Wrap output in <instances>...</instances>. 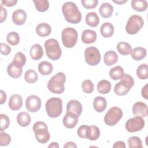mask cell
Listing matches in <instances>:
<instances>
[{"mask_svg":"<svg viewBox=\"0 0 148 148\" xmlns=\"http://www.w3.org/2000/svg\"><path fill=\"white\" fill-rule=\"evenodd\" d=\"M118 61V55L113 50L106 51L103 56V61L105 65L112 66L115 64Z\"/></svg>","mask_w":148,"mask_h":148,"instance_id":"ffe728a7","label":"cell"},{"mask_svg":"<svg viewBox=\"0 0 148 148\" xmlns=\"http://www.w3.org/2000/svg\"><path fill=\"white\" fill-rule=\"evenodd\" d=\"M7 42L12 46H16L20 42V35L14 31L9 32L6 36Z\"/></svg>","mask_w":148,"mask_h":148,"instance_id":"74e56055","label":"cell"},{"mask_svg":"<svg viewBox=\"0 0 148 148\" xmlns=\"http://www.w3.org/2000/svg\"><path fill=\"white\" fill-rule=\"evenodd\" d=\"M100 32L104 38H110L114 34V27L112 24L106 22L102 24L100 27Z\"/></svg>","mask_w":148,"mask_h":148,"instance_id":"cb8c5ba5","label":"cell"},{"mask_svg":"<svg viewBox=\"0 0 148 148\" xmlns=\"http://www.w3.org/2000/svg\"><path fill=\"white\" fill-rule=\"evenodd\" d=\"M91 132L88 138V139L90 140H96L100 136L99 128L95 125H91Z\"/></svg>","mask_w":148,"mask_h":148,"instance_id":"7bdbcfd3","label":"cell"},{"mask_svg":"<svg viewBox=\"0 0 148 148\" xmlns=\"http://www.w3.org/2000/svg\"><path fill=\"white\" fill-rule=\"evenodd\" d=\"M107 106V102L105 98L98 96L95 97L93 102V107L95 111L101 113L105 110Z\"/></svg>","mask_w":148,"mask_h":148,"instance_id":"d6986e66","label":"cell"},{"mask_svg":"<svg viewBox=\"0 0 148 148\" xmlns=\"http://www.w3.org/2000/svg\"><path fill=\"white\" fill-rule=\"evenodd\" d=\"M0 47H1L0 52H1V54L2 55L8 56L11 52V47L6 43H1Z\"/></svg>","mask_w":148,"mask_h":148,"instance_id":"bcb514c9","label":"cell"},{"mask_svg":"<svg viewBox=\"0 0 148 148\" xmlns=\"http://www.w3.org/2000/svg\"><path fill=\"white\" fill-rule=\"evenodd\" d=\"M81 3L82 5L87 9H91L95 8L98 3V0H82Z\"/></svg>","mask_w":148,"mask_h":148,"instance_id":"f6af8a7d","label":"cell"},{"mask_svg":"<svg viewBox=\"0 0 148 148\" xmlns=\"http://www.w3.org/2000/svg\"><path fill=\"white\" fill-rule=\"evenodd\" d=\"M32 130L38 142L43 144L49 140L50 135L48 131L47 125L45 122L41 121H36L33 125Z\"/></svg>","mask_w":148,"mask_h":148,"instance_id":"5b68a950","label":"cell"},{"mask_svg":"<svg viewBox=\"0 0 148 148\" xmlns=\"http://www.w3.org/2000/svg\"><path fill=\"white\" fill-rule=\"evenodd\" d=\"M147 54L146 49L142 47H135L132 50L131 54L132 58L136 61H140L145 58Z\"/></svg>","mask_w":148,"mask_h":148,"instance_id":"484cf974","label":"cell"},{"mask_svg":"<svg viewBox=\"0 0 148 148\" xmlns=\"http://www.w3.org/2000/svg\"><path fill=\"white\" fill-rule=\"evenodd\" d=\"M62 12L65 20L69 23L77 24L82 20L81 12L73 2H65L62 6Z\"/></svg>","mask_w":148,"mask_h":148,"instance_id":"6da1fadb","label":"cell"},{"mask_svg":"<svg viewBox=\"0 0 148 148\" xmlns=\"http://www.w3.org/2000/svg\"><path fill=\"white\" fill-rule=\"evenodd\" d=\"M113 12V7L109 3H103L99 9V12L101 16L105 18L111 17Z\"/></svg>","mask_w":148,"mask_h":148,"instance_id":"7402d4cb","label":"cell"},{"mask_svg":"<svg viewBox=\"0 0 148 148\" xmlns=\"http://www.w3.org/2000/svg\"><path fill=\"white\" fill-rule=\"evenodd\" d=\"M26 57L21 52H17L12 62L17 66L19 68H23L26 63Z\"/></svg>","mask_w":148,"mask_h":148,"instance_id":"836d02e7","label":"cell"},{"mask_svg":"<svg viewBox=\"0 0 148 148\" xmlns=\"http://www.w3.org/2000/svg\"><path fill=\"white\" fill-rule=\"evenodd\" d=\"M31 118L30 115L25 112L19 113L17 116V122L21 127H27L31 123Z\"/></svg>","mask_w":148,"mask_h":148,"instance_id":"d4e9b609","label":"cell"},{"mask_svg":"<svg viewBox=\"0 0 148 148\" xmlns=\"http://www.w3.org/2000/svg\"><path fill=\"white\" fill-rule=\"evenodd\" d=\"M124 74V69L120 66H116L113 67L109 71V76L112 79L114 80L120 79Z\"/></svg>","mask_w":148,"mask_h":148,"instance_id":"4dcf8cb0","label":"cell"},{"mask_svg":"<svg viewBox=\"0 0 148 148\" xmlns=\"http://www.w3.org/2000/svg\"><path fill=\"white\" fill-rule=\"evenodd\" d=\"M26 109L28 112H38L41 107V100L39 97L32 95L28 97L25 101Z\"/></svg>","mask_w":148,"mask_h":148,"instance_id":"7c38bea8","label":"cell"},{"mask_svg":"<svg viewBox=\"0 0 148 148\" xmlns=\"http://www.w3.org/2000/svg\"><path fill=\"white\" fill-rule=\"evenodd\" d=\"M122 110L116 106L112 107L109 109L104 116V122L109 126H114L122 118Z\"/></svg>","mask_w":148,"mask_h":148,"instance_id":"9c48e42d","label":"cell"},{"mask_svg":"<svg viewBox=\"0 0 148 148\" xmlns=\"http://www.w3.org/2000/svg\"><path fill=\"white\" fill-rule=\"evenodd\" d=\"M145 120L142 117L135 116L128 119L125 123V129L130 132H135L140 131L145 127Z\"/></svg>","mask_w":148,"mask_h":148,"instance_id":"8fae6325","label":"cell"},{"mask_svg":"<svg viewBox=\"0 0 148 148\" xmlns=\"http://www.w3.org/2000/svg\"><path fill=\"white\" fill-rule=\"evenodd\" d=\"M132 113L135 116L146 117L147 114V106L141 101L135 103L132 106Z\"/></svg>","mask_w":148,"mask_h":148,"instance_id":"4fadbf2b","label":"cell"},{"mask_svg":"<svg viewBox=\"0 0 148 148\" xmlns=\"http://www.w3.org/2000/svg\"><path fill=\"white\" fill-rule=\"evenodd\" d=\"M51 32V28L49 24L46 23L39 24L36 27V34L42 37L49 36Z\"/></svg>","mask_w":148,"mask_h":148,"instance_id":"44dd1931","label":"cell"},{"mask_svg":"<svg viewBox=\"0 0 148 148\" xmlns=\"http://www.w3.org/2000/svg\"><path fill=\"white\" fill-rule=\"evenodd\" d=\"M91 132L90 126L87 125H82L80 126L77 131V135L81 138L88 139Z\"/></svg>","mask_w":148,"mask_h":148,"instance_id":"f35d334b","label":"cell"},{"mask_svg":"<svg viewBox=\"0 0 148 148\" xmlns=\"http://www.w3.org/2000/svg\"><path fill=\"white\" fill-rule=\"evenodd\" d=\"M84 58L87 64L91 66L98 65L101 61V54L95 47H89L84 51Z\"/></svg>","mask_w":148,"mask_h":148,"instance_id":"30bf717a","label":"cell"},{"mask_svg":"<svg viewBox=\"0 0 148 148\" xmlns=\"http://www.w3.org/2000/svg\"><path fill=\"white\" fill-rule=\"evenodd\" d=\"M113 2H114V3H117V4H118V5H122V4L124 3H126V2H127V1H124V0H121V1H119V0L114 1V0H113Z\"/></svg>","mask_w":148,"mask_h":148,"instance_id":"11a10c76","label":"cell"},{"mask_svg":"<svg viewBox=\"0 0 148 148\" xmlns=\"http://www.w3.org/2000/svg\"><path fill=\"white\" fill-rule=\"evenodd\" d=\"M36 9L40 12H44L49 8V2L47 0H34Z\"/></svg>","mask_w":148,"mask_h":148,"instance_id":"d590c367","label":"cell"},{"mask_svg":"<svg viewBox=\"0 0 148 148\" xmlns=\"http://www.w3.org/2000/svg\"><path fill=\"white\" fill-rule=\"evenodd\" d=\"M86 23L90 27H95L99 24V17L95 12H89L86 16Z\"/></svg>","mask_w":148,"mask_h":148,"instance_id":"83f0119b","label":"cell"},{"mask_svg":"<svg viewBox=\"0 0 148 148\" xmlns=\"http://www.w3.org/2000/svg\"><path fill=\"white\" fill-rule=\"evenodd\" d=\"M63 45L67 48H72L75 46L78 39L77 31L71 27L64 29L61 33Z\"/></svg>","mask_w":148,"mask_h":148,"instance_id":"52a82bcc","label":"cell"},{"mask_svg":"<svg viewBox=\"0 0 148 148\" xmlns=\"http://www.w3.org/2000/svg\"><path fill=\"white\" fill-rule=\"evenodd\" d=\"M38 75L33 69L27 70L24 75V79L28 83H34L38 80Z\"/></svg>","mask_w":148,"mask_h":148,"instance_id":"8d00e7d4","label":"cell"},{"mask_svg":"<svg viewBox=\"0 0 148 148\" xmlns=\"http://www.w3.org/2000/svg\"><path fill=\"white\" fill-rule=\"evenodd\" d=\"M44 46L46 55L50 60H57L61 57L62 51L57 40L55 39H47L45 42Z\"/></svg>","mask_w":148,"mask_h":148,"instance_id":"8992f818","label":"cell"},{"mask_svg":"<svg viewBox=\"0 0 148 148\" xmlns=\"http://www.w3.org/2000/svg\"><path fill=\"white\" fill-rule=\"evenodd\" d=\"M141 94L142 95V97L146 99H148V94H147V84H146L144 87H143L142 89V91H141Z\"/></svg>","mask_w":148,"mask_h":148,"instance_id":"f907efd6","label":"cell"},{"mask_svg":"<svg viewBox=\"0 0 148 148\" xmlns=\"http://www.w3.org/2000/svg\"><path fill=\"white\" fill-rule=\"evenodd\" d=\"M66 77L63 72H58L48 82L47 88L54 94H60L65 90Z\"/></svg>","mask_w":148,"mask_h":148,"instance_id":"7a4b0ae2","label":"cell"},{"mask_svg":"<svg viewBox=\"0 0 148 148\" xmlns=\"http://www.w3.org/2000/svg\"><path fill=\"white\" fill-rule=\"evenodd\" d=\"M47 115L51 118L58 117L62 112V101L60 98H49L45 104Z\"/></svg>","mask_w":148,"mask_h":148,"instance_id":"3957f363","label":"cell"},{"mask_svg":"<svg viewBox=\"0 0 148 148\" xmlns=\"http://www.w3.org/2000/svg\"><path fill=\"white\" fill-rule=\"evenodd\" d=\"M64 147H77L76 145L73 142H68L67 143H66V144L64 146Z\"/></svg>","mask_w":148,"mask_h":148,"instance_id":"f5cc1de1","label":"cell"},{"mask_svg":"<svg viewBox=\"0 0 148 148\" xmlns=\"http://www.w3.org/2000/svg\"><path fill=\"white\" fill-rule=\"evenodd\" d=\"M63 124L68 128H74L78 123V116L71 112H66L63 117Z\"/></svg>","mask_w":148,"mask_h":148,"instance_id":"5bb4252c","label":"cell"},{"mask_svg":"<svg viewBox=\"0 0 148 148\" xmlns=\"http://www.w3.org/2000/svg\"><path fill=\"white\" fill-rule=\"evenodd\" d=\"M117 49L121 54L124 56H127L131 54L132 50L131 45L128 43L125 42L118 43L117 45Z\"/></svg>","mask_w":148,"mask_h":148,"instance_id":"d6a6232c","label":"cell"},{"mask_svg":"<svg viewBox=\"0 0 148 148\" xmlns=\"http://www.w3.org/2000/svg\"><path fill=\"white\" fill-rule=\"evenodd\" d=\"M111 83L107 80H101L97 84V90L98 92L102 94L109 93L111 90Z\"/></svg>","mask_w":148,"mask_h":148,"instance_id":"f546056e","label":"cell"},{"mask_svg":"<svg viewBox=\"0 0 148 148\" xmlns=\"http://www.w3.org/2000/svg\"><path fill=\"white\" fill-rule=\"evenodd\" d=\"M94 84L90 80H85L82 84L83 91L86 94H91L94 91Z\"/></svg>","mask_w":148,"mask_h":148,"instance_id":"60d3db41","label":"cell"},{"mask_svg":"<svg viewBox=\"0 0 148 148\" xmlns=\"http://www.w3.org/2000/svg\"><path fill=\"white\" fill-rule=\"evenodd\" d=\"M82 103L77 100H71L66 105V112H71L76 114L78 117L80 116L82 113Z\"/></svg>","mask_w":148,"mask_h":148,"instance_id":"9a60e30c","label":"cell"},{"mask_svg":"<svg viewBox=\"0 0 148 148\" xmlns=\"http://www.w3.org/2000/svg\"><path fill=\"white\" fill-rule=\"evenodd\" d=\"M12 19L13 23L16 25H23L27 19V13L22 9H17L13 13Z\"/></svg>","mask_w":148,"mask_h":148,"instance_id":"2e32d148","label":"cell"},{"mask_svg":"<svg viewBox=\"0 0 148 148\" xmlns=\"http://www.w3.org/2000/svg\"><path fill=\"white\" fill-rule=\"evenodd\" d=\"M9 107L13 110H17L21 109L23 105V98L18 94L12 95L9 100Z\"/></svg>","mask_w":148,"mask_h":148,"instance_id":"e0dca14e","label":"cell"},{"mask_svg":"<svg viewBox=\"0 0 148 148\" xmlns=\"http://www.w3.org/2000/svg\"><path fill=\"white\" fill-rule=\"evenodd\" d=\"M1 9V14H0V23H2L3 21H5L7 17V11L5 8H4L2 6V5H1L0 6Z\"/></svg>","mask_w":148,"mask_h":148,"instance_id":"7dc6e473","label":"cell"},{"mask_svg":"<svg viewBox=\"0 0 148 148\" xmlns=\"http://www.w3.org/2000/svg\"><path fill=\"white\" fill-rule=\"evenodd\" d=\"M131 6L134 10L137 12H144L147 9V2L145 0H132Z\"/></svg>","mask_w":148,"mask_h":148,"instance_id":"1f68e13d","label":"cell"},{"mask_svg":"<svg viewBox=\"0 0 148 148\" xmlns=\"http://www.w3.org/2000/svg\"><path fill=\"white\" fill-rule=\"evenodd\" d=\"M22 68L16 66L12 62L9 64L7 67L8 74L13 78H18L22 74Z\"/></svg>","mask_w":148,"mask_h":148,"instance_id":"4316f807","label":"cell"},{"mask_svg":"<svg viewBox=\"0 0 148 148\" xmlns=\"http://www.w3.org/2000/svg\"><path fill=\"white\" fill-rule=\"evenodd\" d=\"M53 69L52 64L48 61H42L38 65V71L42 75H50L53 72Z\"/></svg>","mask_w":148,"mask_h":148,"instance_id":"f1b7e54d","label":"cell"},{"mask_svg":"<svg viewBox=\"0 0 148 148\" xmlns=\"http://www.w3.org/2000/svg\"><path fill=\"white\" fill-rule=\"evenodd\" d=\"M48 147H53V148H58L59 145L57 142H52L48 146Z\"/></svg>","mask_w":148,"mask_h":148,"instance_id":"db71d44e","label":"cell"},{"mask_svg":"<svg viewBox=\"0 0 148 148\" xmlns=\"http://www.w3.org/2000/svg\"><path fill=\"white\" fill-rule=\"evenodd\" d=\"M137 76L141 80L147 79L148 77V66L146 64L140 65L136 69Z\"/></svg>","mask_w":148,"mask_h":148,"instance_id":"e575fe53","label":"cell"},{"mask_svg":"<svg viewBox=\"0 0 148 148\" xmlns=\"http://www.w3.org/2000/svg\"><path fill=\"white\" fill-rule=\"evenodd\" d=\"M10 124V120L8 116L4 114H0V131L2 132L3 131L6 130Z\"/></svg>","mask_w":148,"mask_h":148,"instance_id":"b9f144b4","label":"cell"},{"mask_svg":"<svg viewBox=\"0 0 148 148\" xmlns=\"http://www.w3.org/2000/svg\"><path fill=\"white\" fill-rule=\"evenodd\" d=\"M128 146L130 148L142 147V140L138 136H131L128 139Z\"/></svg>","mask_w":148,"mask_h":148,"instance_id":"ab89813d","label":"cell"},{"mask_svg":"<svg viewBox=\"0 0 148 148\" xmlns=\"http://www.w3.org/2000/svg\"><path fill=\"white\" fill-rule=\"evenodd\" d=\"M0 94H1V102H0V103L1 105L3 104L6 101V94L5 93V92L3 90H1L0 91Z\"/></svg>","mask_w":148,"mask_h":148,"instance_id":"816d5d0a","label":"cell"},{"mask_svg":"<svg viewBox=\"0 0 148 148\" xmlns=\"http://www.w3.org/2000/svg\"><path fill=\"white\" fill-rule=\"evenodd\" d=\"M97 37L95 31L91 29H85L82 34V40L86 44H91L95 42Z\"/></svg>","mask_w":148,"mask_h":148,"instance_id":"ac0fdd59","label":"cell"},{"mask_svg":"<svg viewBox=\"0 0 148 148\" xmlns=\"http://www.w3.org/2000/svg\"><path fill=\"white\" fill-rule=\"evenodd\" d=\"M17 3V0H2L1 4L5 5L7 7H12Z\"/></svg>","mask_w":148,"mask_h":148,"instance_id":"c3c4849f","label":"cell"},{"mask_svg":"<svg viewBox=\"0 0 148 148\" xmlns=\"http://www.w3.org/2000/svg\"><path fill=\"white\" fill-rule=\"evenodd\" d=\"M11 142L10 136L3 132H1L0 133V146H6L9 145Z\"/></svg>","mask_w":148,"mask_h":148,"instance_id":"ee69618b","label":"cell"},{"mask_svg":"<svg viewBox=\"0 0 148 148\" xmlns=\"http://www.w3.org/2000/svg\"><path fill=\"white\" fill-rule=\"evenodd\" d=\"M120 79V82L115 85L114 92L117 95L123 96L130 91L134 84V80L131 76L126 73H124Z\"/></svg>","mask_w":148,"mask_h":148,"instance_id":"277c9868","label":"cell"},{"mask_svg":"<svg viewBox=\"0 0 148 148\" xmlns=\"http://www.w3.org/2000/svg\"><path fill=\"white\" fill-rule=\"evenodd\" d=\"M144 21L139 15H132L128 20L125 25V31L128 34H136L143 27Z\"/></svg>","mask_w":148,"mask_h":148,"instance_id":"ba28073f","label":"cell"},{"mask_svg":"<svg viewBox=\"0 0 148 148\" xmlns=\"http://www.w3.org/2000/svg\"><path fill=\"white\" fill-rule=\"evenodd\" d=\"M43 55V50L40 45H34L30 49V56L33 60H40Z\"/></svg>","mask_w":148,"mask_h":148,"instance_id":"603a6c76","label":"cell"},{"mask_svg":"<svg viewBox=\"0 0 148 148\" xmlns=\"http://www.w3.org/2000/svg\"><path fill=\"white\" fill-rule=\"evenodd\" d=\"M113 148H125L126 145L123 141H117L115 142L113 146Z\"/></svg>","mask_w":148,"mask_h":148,"instance_id":"681fc988","label":"cell"}]
</instances>
